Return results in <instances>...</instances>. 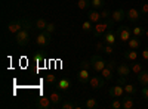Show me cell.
Returning a JSON list of instances; mask_svg holds the SVG:
<instances>
[{"label":"cell","mask_w":148,"mask_h":109,"mask_svg":"<svg viewBox=\"0 0 148 109\" xmlns=\"http://www.w3.org/2000/svg\"><path fill=\"white\" fill-rule=\"evenodd\" d=\"M15 40L18 46H27L31 40V22L27 19V24L24 25V28L21 31H18L15 34Z\"/></svg>","instance_id":"6da1fadb"},{"label":"cell","mask_w":148,"mask_h":109,"mask_svg":"<svg viewBox=\"0 0 148 109\" xmlns=\"http://www.w3.org/2000/svg\"><path fill=\"white\" fill-rule=\"evenodd\" d=\"M114 21L111 19V18H108V19H104V21H99L98 24H95V27H93V31H92V34H93V37L95 39H99L101 35H104L108 30H113V27H114Z\"/></svg>","instance_id":"7a4b0ae2"},{"label":"cell","mask_w":148,"mask_h":109,"mask_svg":"<svg viewBox=\"0 0 148 109\" xmlns=\"http://www.w3.org/2000/svg\"><path fill=\"white\" fill-rule=\"evenodd\" d=\"M90 65H92V71H95L96 74H101V71L105 68L107 62L101 58L99 53H96V55H93V56L90 58Z\"/></svg>","instance_id":"3957f363"},{"label":"cell","mask_w":148,"mask_h":109,"mask_svg":"<svg viewBox=\"0 0 148 109\" xmlns=\"http://www.w3.org/2000/svg\"><path fill=\"white\" fill-rule=\"evenodd\" d=\"M117 68H116V60H108L107 62V65H105V68L101 71V75L107 80V81H111L114 78V71H116Z\"/></svg>","instance_id":"277c9868"},{"label":"cell","mask_w":148,"mask_h":109,"mask_svg":"<svg viewBox=\"0 0 148 109\" xmlns=\"http://www.w3.org/2000/svg\"><path fill=\"white\" fill-rule=\"evenodd\" d=\"M116 34H117V39H119L121 43H127V41L132 39V30L127 28L126 25H120V27L117 28Z\"/></svg>","instance_id":"5b68a950"},{"label":"cell","mask_w":148,"mask_h":109,"mask_svg":"<svg viewBox=\"0 0 148 109\" xmlns=\"http://www.w3.org/2000/svg\"><path fill=\"white\" fill-rule=\"evenodd\" d=\"M25 24H27V19H24V18L16 19V21H12V22L8 24V31H9L10 34H16L18 31H21V30L24 28V25H25Z\"/></svg>","instance_id":"8992f818"},{"label":"cell","mask_w":148,"mask_h":109,"mask_svg":"<svg viewBox=\"0 0 148 109\" xmlns=\"http://www.w3.org/2000/svg\"><path fill=\"white\" fill-rule=\"evenodd\" d=\"M51 41H52V34L47 32V31H42V32H39L36 35V43L39 46H42V47L47 46Z\"/></svg>","instance_id":"52a82bcc"},{"label":"cell","mask_w":148,"mask_h":109,"mask_svg":"<svg viewBox=\"0 0 148 109\" xmlns=\"http://www.w3.org/2000/svg\"><path fill=\"white\" fill-rule=\"evenodd\" d=\"M105 78L102 75H90V80H89V86L93 89V90H99L105 86Z\"/></svg>","instance_id":"ba28073f"},{"label":"cell","mask_w":148,"mask_h":109,"mask_svg":"<svg viewBox=\"0 0 148 109\" xmlns=\"http://www.w3.org/2000/svg\"><path fill=\"white\" fill-rule=\"evenodd\" d=\"M36 108H39V109H53V103H52L49 96H42V97H39V100H37Z\"/></svg>","instance_id":"9c48e42d"},{"label":"cell","mask_w":148,"mask_h":109,"mask_svg":"<svg viewBox=\"0 0 148 109\" xmlns=\"http://www.w3.org/2000/svg\"><path fill=\"white\" fill-rule=\"evenodd\" d=\"M108 94H110L113 99H114V97H123V96H125V89H123L121 84H116V86L110 87Z\"/></svg>","instance_id":"30bf717a"},{"label":"cell","mask_w":148,"mask_h":109,"mask_svg":"<svg viewBox=\"0 0 148 109\" xmlns=\"http://www.w3.org/2000/svg\"><path fill=\"white\" fill-rule=\"evenodd\" d=\"M141 16H142L141 10L135 9V7H130V9L126 12V18H127V21H130V22H138Z\"/></svg>","instance_id":"8fae6325"},{"label":"cell","mask_w":148,"mask_h":109,"mask_svg":"<svg viewBox=\"0 0 148 109\" xmlns=\"http://www.w3.org/2000/svg\"><path fill=\"white\" fill-rule=\"evenodd\" d=\"M102 40L105 44H111V46H116V40H117V34L113 30H108L104 35H102Z\"/></svg>","instance_id":"7c38bea8"},{"label":"cell","mask_w":148,"mask_h":109,"mask_svg":"<svg viewBox=\"0 0 148 109\" xmlns=\"http://www.w3.org/2000/svg\"><path fill=\"white\" fill-rule=\"evenodd\" d=\"M56 89L61 90V91H68L71 89V81L65 77H61L58 81H56Z\"/></svg>","instance_id":"4fadbf2b"},{"label":"cell","mask_w":148,"mask_h":109,"mask_svg":"<svg viewBox=\"0 0 148 109\" xmlns=\"http://www.w3.org/2000/svg\"><path fill=\"white\" fill-rule=\"evenodd\" d=\"M77 80H79L82 84H89V80H90V71H89V69H83V68H80V71L77 72Z\"/></svg>","instance_id":"5bb4252c"},{"label":"cell","mask_w":148,"mask_h":109,"mask_svg":"<svg viewBox=\"0 0 148 109\" xmlns=\"http://www.w3.org/2000/svg\"><path fill=\"white\" fill-rule=\"evenodd\" d=\"M121 105H123V109H133L135 108V99L132 94H125L121 97Z\"/></svg>","instance_id":"9a60e30c"},{"label":"cell","mask_w":148,"mask_h":109,"mask_svg":"<svg viewBox=\"0 0 148 109\" xmlns=\"http://www.w3.org/2000/svg\"><path fill=\"white\" fill-rule=\"evenodd\" d=\"M117 75L119 77H123V78H126V77H129V74L132 72V69H130V66L127 65V64H120V65H117Z\"/></svg>","instance_id":"2e32d148"},{"label":"cell","mask_w":148,"mask_h":109,"mask_svg":"<svg viewBox=\"0 0 148 109\" xmlns=\"http://www.w3.org/2000/svg\"><path fill=\"white\" fill-rule=\"evenodd\" d=\"M49 97H51V100H52V103H53V109H56L61 103H62V100H64L62 94L58 93V91H52L51 94H49Z\"/></svg>","instance_id":"e0dca14e"},{"label":"cell","mask_w":148,"mask_h":109,"mask_svg":"<svg viewBox=\"0 0 148 109\" xmlns=\"http://www.w3.org/2000/svg\"><path fill=\"white\" fill-rule=\"evenodd\" d=\"M88 19L92 22V24H98L102 18H101V12H98L96 9H92L88 12Z\"/></svg>","instance_id":"ac0fdd59"},{"label":"cell","mask_w":148,"mask_h":109,"mask_svg":"<svg viewBox=\"0 0 148 109\" xmlns=\"http://www.w3.org/2000/svg\"><path fill=\"white\" fill-rule=\"evenodd\" d=\"M125 18H126V10H123V9H117L111 14V19L114 22H121Z\"/></svg>","instance_id":"d6986e66"},{"label":"cell","mask_w":148,"mask_h":109,"mask_svg":"<svg viewBox=\"0 0 148 109\" xmlns=\"http://www.w3.org/2000/svg\"><path fill=\"white\" fill-rule=\"evenodd\" d=\"M47 24H49V22H47L45 18H37L36 22H34V30H36V31H39V32H42V31L46 30Z\"/></svg>","instance_id":"ffe728a7"},{"label":"cell","mask_w":148,"mask_h":109,"mask_svg":"<svg viewBox=\"0 0 148 109\" xmlns=\"http://www.w3.org/2000/svg\"><path fill=\"white\" fill-rule=\"evenodd\" d=\"M123 56H125V59L129 60V62H135V60L138 59V52L135 49H129V50H126L125 53H123Z\"/></svg>","instance_id":"44dd1931"},{"label":"cell","mask_w":148,"mask_h":109,"mask_svg":"<svg viewBox=\"0 0 148 109\" xmlns=\"http://www.w3.org/2000/svg\"><path fill=\"white\" fill-rule=\"evenodd\" d=\"M136 78H138V83L141 84L142 87H147V86H148V71H144V69H142L139 74H138Z\"/></svg>","instance_id":"7402d4cb"},{"label":"cell","mask_w":148,"mask_h":109,"mask_svg":"<svg viewBox=\"0 0 148 109\" xmlns=\"http://www.w3.org/2000/svg\"><path fill=\"white\" fill-rule=\"evenodd\" d=\"M127 46H129V49L138 50V49H139V46H141V40H139V37H135V35H132V39L127 41Z\"/></svg>","instance_id":"603a6c76"},{"label":"cell","mask_w":148,"mask_h":109,"mask_svg":"<svg viewBox=\"0 0 148 109\" xmlns=\"http://www.w3.org/2000/svg\"><path fill=\"white\" fill-rule=\"evenodd\" d=\"M84 108L86 109H98L99 108V103H98L96 99L89 97V99H86V102H84Z\"/></svg>","instance_id":"cb8c5ba5"},{"label":"cell","mask_w":148,"mask_h":109,"mask_svg":"<svg viewBox=\"0 0 148 109\" xmlns=\"http://www.w3.org/2000/svg\"><path fill=\"white\" fill-rule=\"evenodd\" d=\"M132 35H135V37H142V35H145V28L141 27V25H135L132 28Z\"/></svg>","instance_id":"d4e9b609"},{"label":"cell","mask_w":148,"mask_h":109,"mask_svg":"<svg viewBox=\"0 0 148 109\" xmlns=\"http://www.w3.org/2000/svg\"><path fill=\"white\" fill-rule=\"evenodd\" d=\"M56 75H53V74H46L45 75V83L46 84H49V86H56Z\"/></svg>","instance_id":"484cf974"},{"label":"cell","mask_w":148,"mask_h":109,"mask_svg":"<svg viewBox=\"0 0 148 109\" xmlns=\"http://www.w3.org/2000/svg\"><path fill=\"white\" fill-rule=\"evenodd\" d=\"M93 25H95V24H92V22L88 19V21H84V22L82 24V30H83L84 32H92V31H93Z\"/></svg>","instance_id":"4316f807"},{"label":"cell","mask_w":148,"mask_h":109,"mask_svg":"<svg viewBox=\"0 0 148 109\" xmlns=\"http://www.w3.org/2000/svg\"><path fill=\"white\" fill-rule=\"evenodd\" d=\"M123 89H125V93L126 94H136V87H135V86H132V84H125V86H123Z\"/></svg>","instance_id":"83f0119b"},{"label":"cell","mask_w":148,"mask_h":109,"mask_svg":"<svg viewBox=\"0 0 148 109\" xmlns=\"http://www.w3.org/2000/svg\"><path fill=\"white\" fill-rule=\"evenodd\" d=\"M77 6H79V9H80V10H84V9L90 7V6H92V3H90V0H79Z\"/></svg>","instance_id":"f1b7e54d"},{"label":"cell","mask_w":148,"mask_h":109,"mask_svg":"<svg viewBox=\"0 0 148 109\" xmlns=\"http://www.w3.org/2000/svg\"><path fill=\"white\" fill-rule=\"evenodd\" d=\"M90 3H92L93 9H104L105 0H90Z\"/></svg>","instance_id":"f546056e"},{"label":"cell","mask_w":148,"mask_h":109,"mask_svg":"<svg viewBox=\"0 0 148 109\" xmlns=\"http://www.w3.org/2000/svg\"><path fill=\"white\" fill-rule=\"evenodd\" d=\"M113 109H123V105H121V97H114V100L111 102L110 105Z\"/></svg>","instance_id":"4dcf8cb0"},{"label":"cell","mask_w":148,"mask_h":109,"mask_svg":"<svg viewBox=\"0 0 148 109\" xmlns=\"http://www.w3.org/2000/svg\"><path fill=\"white\" fill-rule=\"evenodd\" d=\"M130 69H132V72L133 74H139V72L142 71V65L141 64H136V60H135V62H132V66H130Z\"/></svg>","instance_id":"1f68e13d"},{"label":"cell","mask_w":148,"mask_h":109,"mask_svg":"<svg viewBox=\"0 0 148 109\" xmlns=\"http://www.w3.org/2000/svg\"><path fill=\"white\" fill-rule=\"evenodd\" d=\"M76 106H77V105H74V103L70 102V100H65V102H62V103L59 105L61 109H76Z\"/></svg>","instance_id":"d6a6232c"},{"label":"cell","mask_w":148,"mask_h":109,"mask_svg":"<svg viewBox=\"0 0 148 109\" xmlns=\"http://www.w3.org/2000/svg\"><path fill=\"white\" fill-rule=\"evenodd\" d=\"M33 58H34V60H36L37 64H40V62H43V60H45V53L43 52H37Z\"/></svg>","instance_id":"836d02e7"},{"label":"cell","mask_w":148,"mask_h":109,"mask_svg":"<svg viewBox=\"0 0 148 109\" xmlns=\"http://www.w3.org/2000/svg\"><path fill=\"white\" fill-rule=\"evenodd\" d=\"M104 53H107V55H113V53H114V46L105 44V46H104Z\"/></svg>","instance_id":"e575fe53"},{"label":"cell","mask_w":148,"mask_h":109,"mask_svg":"<svg viewBox=\"0 0 148 109\" xmlns=\"http://www.w3.org/2000/svg\"><path fill=\"white\" fill-rule=\"evenodd\" d=\"M80 68L83 69H92V65H90V60H82V64H80Z\"/></svg>","instance_id":"d590c367"},{"label":"cell","mask_w":148,"mask_h":109,"mask_svg":"<svg viewBox=\"0 0 148 109\" xmlns=\"http://www.w3.org/2000/svg\"><path fill=\"white\" fill-rule=\"evenodd\" d=\"M104 46H105L104 40H99V41L96 43V46H95V49H96V52H104Z\"/></svg>","instance_id":"8d00e7d4"},{"label":"cell","mask_w":148,"mask_h":109,"mask_svg":"<svg viewBox=\"0 0 148 109\" xmlns=\"http://www.w3.org/2000/svg\"><path fill=\"white\" fill-rule=\"evenodd\" d=\"M45 31H47V32H51V34H53V32L56 31V27H55V24H52V22H49Z\"/></svg>","instance_id":"74e56055"},{"label":"cell","mask_w":148,"mask_h":109,"mask_svg":"<svg viewBox=\"0 0 148 109\" xmlns=\"http://www.w3.org/2000/svg\"><path fill=\"white\" fill-rule=\"evenodd\" d=\"M101 18H102V19L111 18V12H110L108 9H102V10H101Z\"/></svg>","instance_id":"f35d334b"},{"label":"cell","mask_w":148,"mask_h":109,"mask_svg":"<svg viewBox=\"0 0 148 109\" xmlns=\"http://www.w3.org/2000/svg\"><path fill=\"white\" fill-rule=\"evenodd\" d=\"M139 10H141L142 15H148V3H142L141 7H139Z\"/></svg>","instance_id":"ab89813d"},{"label":"cell","mask_w":148,"mask_h":109,"mask_svg":"<svg viewBox=\"0 0 148 109\" xmlns=\"http://www.w3.org/2000/svg\"><path fill=\"white\" fill-rule=\"evenodd\" d=\"M141 96H142L145 100H148V86H147V87H142V90H141Z\"/></svg>","instance_id":"60d3db41"},{"label":"cell","mask_w":148,"mask_h":109,"mask_svg":"<svg viewBox=\"0 0 148 109\" xmlns=\"http://www.w3.org/2000/svg\"><path fill=\"white\" fill-rule=\"evenodd\" d=\"M141 58L145 60V62H148V47L142 50V53H141Z\"/></svg>","instance_id":"b9f144b4"},{"label":"cell","mask_w":148,"mask_h":109,"mask_svg":"<svg viewBox=\"0 0 148 109\" xmlns=\"http://www.w3.org/2000/svg\"><path fill=\"white\" fill-rule=\"evenodd\" d=\"M145 35H147V37H148V30H147V31H145Z\"/></svg>","instance_id":"7bdbcfd3"}]
</instances>
